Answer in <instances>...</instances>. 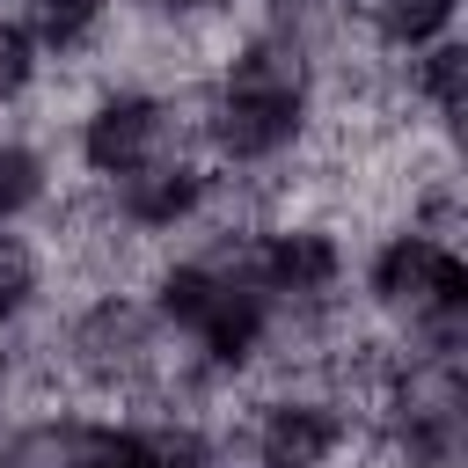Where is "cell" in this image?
Wrapping results in <instances>:
<instances>
[{
  "label": "cell",
  "instance_id": "obj_3",
  "mask_svg": "<svg viewBox=\"0 0 468 468\" xmlns=\"http://www.w3.org/2000/svg\"><path fill=\"white\" fill-rule=\"evenodd\" d=\"M66 168H73L66 146H44V139L0 124V227H29L51 205V190H58Z\"/></svg>",
  "mask_w": 468,
  "mask_h": 468
},
{
  "label": "cell",
  "instance_id": "obj_6",
  "mask_svg": "<svg viewBox=\"0 0 468 468\" xmlns=\"http://www.w3.org/2000/svg\"><path fill=\"white\" fill-rule=\"evenodd\" d=\"M37 73H44V51H37V37L22 29V15H7L0 7V117L37 88Z\"/></svg>",
  "mask_w": 468,
  "mask_h": 468
},
{
  "label": "cell",
  "instance_id": "obj_1",
  "mask_svg": "<svg viewBox=\"0 0 468 468\" xmlns=\"http://www.w3.org/2000/svg\"><path fill=\"white\" fill-rule=\"evenodd\" d=\"M366 314L380 322H410V314H431V307H453L468 300V263L461 249L417 234V227H388L358 249V271H351Z\"/></svg>",
  "mask_w": 468,
  "mask_h": 468
},
{
  "label": "cell",
  "instance_id": "obj_7",
  "mask_svg": "<svg viewBox=\"0 0 468 468\" xmlns=\"http://www.w3.org/2000/svg\"><path fill=\"white\" fill-rule=\"evenodd\" d=\"M314 7H351V0H314Z\"/></svg>",
  "mask_w": 468,
  "mask_h": 468
},
{
  "label": "cell",
  "instance_id": "obj_2",
  "mask_svg": "<svg viewBox=\"0 0 468 468\" xmlns=\"http://www.w3.org/2000/svg\"><path fill=\"white\" fill-rule=\"evenodd\" d=\"M102 410L58 402V410H15L0 417V468H95Z\"/></svg>",
  "mask_w": 468,
  "mask_h": 468
},
{
  "label": "cell",
  "instance_id": "obj_4",
  "mask_svg": "<svg viewBox=\"0 0 468 468\" xmlns=\"http://www.w3.org/2000/svg\"><path fill=\"white\" fill-rule=\"evenodd\" d=\"M351 22L380 51L410 58V51H424V44H439V37L461 29V0H351Z\"/></svg>",
  "mask_w": 468,
  "mask_h": 468
},
{
  "label": "cell",
  "instance_id": "obj_5",
  "mask_svg": "<svg viewBox=\"0 0 468 468\" xmlns=\"http://www.w3.org/2000/svg\"><path fill=\"white\" fill-rule=\"evenodd\" d=\"M402 88H410V102L431 117V124H461V110H468V44H461V29L453 37H439V44H424V51H410L402 58Z\"/></svg>",
  "mask_w": 468,
  "mask_h": 468
}]
</instances>
